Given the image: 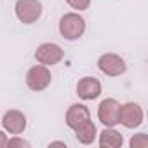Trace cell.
<instances>
[{
  "label": "cell",
  "mask_w": 148,
  "mask_h": 148,
  "mask_svg": "<svg viewBox=\"0 0 148 148\" xmlns=\"http://www.w3.org/2000/svg\"><path fill=\"white\" fill-rule=\"evenodd\" d=\"M44 5L40 0H16L14 4V14L19 23L23 25H33L42 18Z\"/></svg>",
  "instance_id": "2"
},
{
  "label": "cell",
  "mask_w": 148,
  "mask_h": 148,
  "mask_svg": "<svg viewBox=\"0 0 148 148\" xmlns=\"http://www.w3.org/2000/svg\"><path fill=\"white\" fill-rule=\"evenodd\" d=\"M49 146H64V148H66V143H64V141H51Z\"/></svg>",
  "instance_id": "17"
},
{
  "label": "cell",
  "mask_w": 148,
  "mask_h": 148,
  "mask_svg": "<svg viewBox=\"0 0 148 148\" xmlns=\"http://www.w3.org/2000/svg\"><path fill=\"white\" fill-rule=\"evenodd\" d=\"M96 139L101 148H122L124 145V136L115 127H105L101 132H98Z\"/></svg>",
  "instance_id": "11"
},
{
  "label": "cell",
  "mask_w": 148,
  "mask_h": 148,
  "mask_svg": "<svg viewBox=\"0 0 148 148\" xmlns=\"http://www.w3.org/2000/svg\"><path fill=\"white\" fill-rule=\"evenodd\" d=\"M98 68L106 77H120L127 71V63L120 54L115 52H105L98 58Z\"/></svg>",
  "instance_id": "4"
},
{
  "label": "cell",
  "mask_w": 148,
  "mask_h": 148,
  "mask_svg": "<svg viewBox=\"0 0 148 148\" xmlns=\"http://www.w3.org/2000/svg\"><path fill=\"white\" fill-rule=\"evenodd\" d=\"M73 132H75V138L80 145H92L98 138V127L91 119L82 122L80 125H77L73 129Z\"/></svg>",
  "instance_id": "12"
},
{
  "label": "cell",
  "mask_w": 148,
  "mask_h": 148,
  "mask_svg": "<svg viewBox=\"0 0 148 148\" xmlns=\"http://www.w3.org/2000/svg\"><path fill=\"white\" fill-rule=\"evenodd\" d=\"M28 127V119L21 110H7L2 117V129L7 134H23Z\"/></svg>",
  "instance_id": "7"
},
{
  "label": "cell",
  "mask_w": 148,
  "mask_h": 148,
  "mask_svg": "<svg viewBox=\"0 0 148 148\" xmlns=\"http://www.w3.org/2000/svg\"><path fill=\"white\" fill-rule=\"evenodd\" d=\"M86 28H87V23L82 18V14L77 11L63 14L59 18V23H58L59 35L68 42H77L79 38H82L86 33Z\"/></svg>",
  "instance_id": "1"
},
{
  "label": "cell",
  "mask_w": 148,
  "mask_h": 148,
  "mask_svg": "<svg viewBox=\"0 0 148 148\" xmlns=\"http://www.w3.org/2000/svg\"><path fill=\"white\" fill-rule=\"evenodd\" d=\"M7 141H9V136L4 129H0V148H5L7 146Z\"/></svg>",
  "instance_id": "16"
},
{
  "label": "cell",
  "mask_w": 148,
  "mask_h": 148,
  "mask_svg": "<svg viewBox=\"0 0 148 148\" xmlns=\"http://www.w3.org/2000/svg\"><path fill=\"white\" fill-rule=\"evenodd\" d=\"M145 122V112L141 105L134 101H127L119 108V124L125 129H138Z\"/></svg>",
  "instance_id": "5"
},
{
  "label": "cell",
  "mask_w": 148,
  "mask_h": 148,
  "mask_svg": "<svg viewBox=\"0 0 148 148\" xmlns=\"http://www.w3.org/2000/svg\"><path fill=\"white\" fill-rule=\"evenodd\" d=\"M91 119V112L84 103H73L68 106L66 113H64V124L68 125V129H75L77 125H80L82 122Z\"/></svg>",
  "instance_id": "10"
},
{
  "label": "cell",
  "mask_w": 148,
  "mask_h": 148,
  "mask_svg": "<svg viewBox=\"0 0 148 148\" xmlns=\"http://www.w3.org/2000/svg\"><path fill=\"white\" fill-rule=\"evenodd\" d=\"M75 91H77V96L82 101H92V99H98L101 96L103 86L94 77H82V79H79Z\"/></svg>",
  "instance_id": "9"
},
{
  "label": "cell",
  "mask_w": 148,
  "mask_h": 148,
  "mask_svg": "<svg viewBox=\"0 0 148 148\" xmlns=\"http://www.w3.org/2000/svg\"><path fill=\"white\" fill-rule=\"evenodd\" d=\"M129 146L131 148H146L148 146V136L145 132L132 134V138L129 139Z\"/></svg>",
  "instance_id": "13"
},
{
  "label": "cell",
  "mask_w": 148,
  "mask_h": 148,
  "mask_svg": "<svg viewBox=\"0 0 148 148\" xmlns=\"http://www.w3.org/2000/svg\"><path fill=\"white\" fill-rule=\"evenodd\" d=\"M64 2L77 12H82V11H87L89 5H91V0H64Z\"/></svg>",
  "instance_id": "14"
},
{
  "label": "cell",
  "mask_w": 148,
  "mask_h": 148,
  "mask_svg": "<svg viewBox=\"0 0 148 148\" xmlns=\"http://www.w3.org/2000/svg\"><path fill=\"white\" fill-rule=\"evenodd\" d=\"M33 56H35V61L37 63L45 64V66L51 68V66H54V64H58V63L63 61L64 51L56 42H44V44H40L37 47V51H35Z\"/></svg>",
  "instance_id": "6"
},
{
  "label": "cell",
  "mask_w": 148,
  "mask_h": 148,
  "mask_svg": "<svg viewBox=\"0 0 148 148\" xmlns=\"http://www.w3.org/2000/svg\"><path fill=\"white\" fill-rule=\"evenodd\" d=\"M25 82L28 86L30 91L33 92H40V91H45L51 82H52V73H51V68L45 66V64H33L28 71H26V77H25Z\"/></svg>",
  "instance_id": "3"
},
{
  "label": "cell",
  "mask_w": 148,
  "mask_h": 148,
  "mask_svg": "<svg viewBox=\"0 0 148 148\" xmlns=\"http://www.w3.org/2000/svg\"><path fill=\"white\" fill-rule=\"evenodd\" d=\"M119 108L120 103L115 98H106L98 106V120L105 127H117L119 125Z\"/></svg>",
  "instance_id": "8"
},
{
  "label": "cell",
  "mask_w": 148,
  "mask_h": 148,
  "mask_svg": "<svg viewBox=\"0 0 148 148\" xmlns=\"http://www.w3.org/2000/svg\"><path fill=\"white\" fill-rule=\"evenodd\" d=\"M7 146H19V148H30L32 145H30V141H26L25 138H21V134H14L12 138H9V141H7Z\"/></svg>",
  "instance_id": "15"
}]
</instances>
